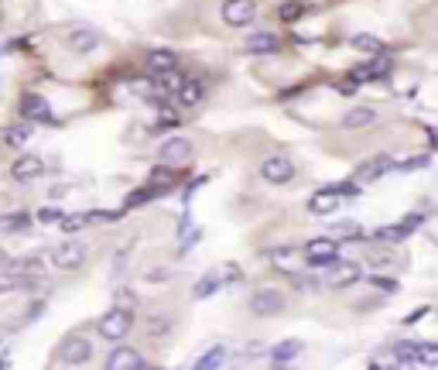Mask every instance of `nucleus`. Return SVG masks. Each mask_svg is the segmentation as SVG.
Returning a JSON list of instances; mask_svg holds the SVG:
<instances>
[{
	"label": "nucleus",
	"mask_w": 438,
	"mask_h": 370,
	"mask_svg": "<svg viewBox=\"0 0 438 370\" xmlns=\"http://www.w3.org/2000/svg\"><path fill=\"white\" fill-rule=\"evenodd\" d=\"M55 353H58L55 364H62V367H82V364L93 360V343H89L86 336H69V340L58 343Z\"/></svg>",
	"instance_id": "obj_3"
},
{
	"label": "nucleus",
	"mask_w": 438,
	"mask_h": 370,
	"mask_svg": "<svg viewBox=\"0 0 438 370\" xmlns=\"http://www.w3.org/2000/svg\"><path fill=\"white\" fill-rule=\"evenodd\" d=\"M117 305H124V309H134V291H117Z\"/></svg>",
	"instance_id": "obj_43"
},
{
	"label": "nucleus",
	"mask_w": 438,
	"mask_h": 370,
	"mask_svg": "<svg viewBox=\"0 0 438 370\" xmlns=\"http://www.w3.org/2000/svg\"><path fill=\"white\" fill-rule=\"evenodd\" d=\"M34 219H38L41 227H52V223H58V219H62V212H58V210H52V206H45V210H38V212H34Z\"/></svg>",
	"instance_id": "obj_39"
},
{
	"label": "nucleus",
	"mask_w": 438,
	"mask_h": 370,
	"mask_svg": "<svg viewBox=\"0 0 438 370\" xmlns=\"http://www.w3.org/2000/svg\"><path fill=\"white\" fill-rule=\"evenodd\" d=\"M27 227H31V212H25V210L0 216V234H21Z\"/></svg>",
	"instance_id": "obj_25"
},
{
	"label": "nucleus",
	"mask_w": 438,
	"mask_h": 370,
	"mask_svg": "<svg viewBox=\"0 0 438 370\" xmlns=\"http://www.w3.org/2000/svg\"><path fill=\"white\" fill-rule=\"evenodd\" d=\"M418 350H421L418 340H401V343H394L390 346L394 364H397V367H411V364H418Z\"/></svg>",
	"instance_id": "obj_23"
},
{
	"label": "nucleus",
	"mask_w": 438,
	"mask_h": 370,
	"mask_svg": "<svg viewBox=\"0 0 438 370\" xmlns=\"http://www.w3.org/2000/svg\"><path fill=\"white\" fill-rule=\"evenodd\" d=\"M52 264L58 271H76V267L86 264V243H79V240H65V243H58L52 250Z\"/></svg>",
	"instance_id": "obj_8"
},
{
	"label": "nucleus",
	"mask_w": 438,
	"mask_h": 370,
	"mask_svg": "<svg viewBox=\"0 0 438 370\" xmlns=\"http://www.w3.org/2000/svg\"><path fill=\"white\" fill-rule=\"evenodd\" d=\"M326 281H329V288H349V285L363 281V267L356 261H346V264L339 261L335 267L326 271Z\"/></svg>",
	"instance_id": "obj_12"
},
{
	"label": "nucleus",
	"mask_w": 438,
	"mask_h": 370,
	"mask_svg": "<svg viewBox=\"0 0 438 370\" xmlns=\"http://www.w3.org/2000/svg\"><path fill=\"white\" fill-rule=\"evenodd\" d=\"M260 179L271 185H284L295 179V161L288 158V155H267V158L260 161Z\"/></svg>",
	"instance_id": "obj_5"
},
{
	"label": "nucleus",
	"mask_w": 438,
	"mask_h": 370,
	"mask_svg": "<svg viewBox=\"0 0 438 370\" xmlns=\"http://www.w3.org/2000/svg\"><path fill=\"white\" fill-rule=\"evenodd\" d=\"M175 96H179L181 106H199L202 103V96H206V86H202V79H181V86L175 89Z\"/></svg>",
	"instance_id": "obj_20"
},
{
	"label": "nucleus",
	"mask_w": 438,
	"mask_h": 370,
	"mask_svg": "<svg viewBox=\"0 0 438 370\" xmlns=\"http://www.w3.org/2000/svg\"><path fill=\"white\" fill-rule=\"evenodd\" d=\"M278 49H281V38L271 34V31H257V34L247 38V52L250 55H274Z\"/></svg>",
	"instance_id": "obj_19"
},
{
	"label": "nucleus",
	"mask_w": 438,
	"mask_h": 370,
	"mask_svg": "<svg viewBox=\"0 0 438 370\" xmlns=\"http://www.w3.org/2000/svg\"><path fill=\"white\" fill-rule=\"evenodd\" d=\"M435 31H438V25H435Z\"/></svg>",
	"instance_id": "obj_47"
},
{
	"label": "nucleus",
	"mask_w": 438,
	"mask_h": 370,
	"mask_svg": "<svg viewBox=\"0 0 438 370\" xmlns=\"http://www.w3.org/2000/svg\"><path fill=\"white\" fill-rule=\"evenodd\" d=\"M223 288V274L219 271H206L195 285H192V298H209L212 291H219Z\"/></svg>",
	"instance_id": "obj_24"
},
{
	"label": "nucleus",
	"mask_w": 438,
	"mask_h": 370,
	"mask_svg": "<svg viewBox=\"0 0 438 370\" xmlns=\"http://www.w3.org/2000/svg\"><path fill=\"white\" fill-rule=\"evenodd\" d=\"M387 69H390V65H387V55H373V62H366V65H360V69H353L349 79L356 82V86H360V82H370V79H384Z\"/></svg>",
	"instance_id": "obj_16"
},
{
	"label": "nucleus",
	"mask_w": 438,
	"mask_h": 370,
	"mask_svg": "<svg viewBox=\"0 0 438 370\" xmlns=\"http://www.w3.org/2000/svg\"><path fill=\"white\" fill-rule=\"evenodd\" d=\"M195 240H199V230H195V234H192V237L185 240V243H181V254H185V250H188V247H192V243H195Z\"/></svg>",
	"instance_id": "obj_46"
},
{
	"label": "nucleus",
	"mask_w": 438,
	"mask_h": 370,
	"mask_svg": "<svg viewBox=\"0 0 438 370\" xmlns=\"http://www.w3.org/2000/svg\"><path fill=\"white\" fill-rule=\"evenodd\" d=\"M41 175H45V161L38 158V155H21V158L11 165V179L14 182H34Z\"/></svg>",
	"instance_id": "obj_13"
},
{
	"label": "nucleus",
	"mask_w": 438,
	"mask_h": 370,
	"mask_svg": "<svg viewBox=\"0 0 438 370\" xmlns=\"http://www.w3.org/2000/svg\"><path fill=\"white\" fill-rule=\"evenodd\" d=\"M27 137H31V127H25V124H18V127H7V134H4V141H7L11 148H21Z\"/></svg>",
	"instance_id": "obj_33"
},
{
	"label": "nucleus",
	"mask_w": 438,
	"mask_h": 370,
	"mask_svg": "<svg viewBox=\"0 0 438 370\" xmlns=\"http://www.w3.org/2000/svg\"><path fill=\"white\" fill-rule=\"evenodd\" d=\"M284 305H288V298H284L278 288H260L250 295V302H247V309L260 319H271V316H281Z\"/></svg>",
	"instance_id": "obj_4"
},
{
	"label": "nucleus",
	"mask_w": 438,
	"mask_h": 370,
	"mask_svg": "<svg viewBox=\"0 0 438 370\" xmlns=\"http://www.w3.org/2000/svg\"><path fill=\"white\" fill-rule=\"evenodd\" d=\"M89 223H93V212H76V216H62V219H58V227H62L65 234H76V230L89 227Z\"/></svg>",
	"instance_id": "obj_29"
},
{
	"label": "nucleus",
	"mask_w": 438,
	"mask_h": 370,
	"mask_svg": "<svg viewBox=\"0 0 438 370\" xmlns=\"http://www.w3.org/2000/svg\"><path fill=\"white\" fill-rule=\"evenodd\" d=\"M130 329H134V309H124V305H113L110 312L100 316L96 322V333L110 340V343H120V340H127Z\"/></svg>",
	"instance_id": "obj_1"
},
{
	"label": "nucleus",
	"mask_w": 438,
	"mask_h": 370,
	"mask_svg": "<svg viewBox=\"0 0 438 370\" xmlns=\"http://www.w3.org/2000/svg\"><path fill=\"white\" fill-rule=\"evenodd\" d=\"M41 267H45V261L38 257V254H27V257H14L11 264H7V271H14V274H41Z\"/></svg>",
	"instance_id": "obj_26"
},
{
	"label": "nucleus",
	"mask_w": 438,
	"mask_h": 370,
	"mask_svg": "<svg viewBox=\"0 0 438 370\" xmlns=\"http://www.w3.org/2000/svg\"><path fill=\"white\" fill-rule=\"evenodd\" d=\"M309 210L318 212V216H333V212L339 210V196H335L333 189H318L309 199Z\"/></svg>",
	"instance_id": "obj_22"
},
{
	"label": "nucleus",
	"mask_w": 438,
	"mask_h": 370,
	"mask_svg": "<svg viewBox=\"0 0 438 370\" xmlns=\"http://www.w3.org/2000/svg\"><path fill=\"white\" fill-rule=\"evenodd\" d=\"M377 110L373 106H353V110H346L342 113V127L346 131H360V127H370V124H377Z\"/></svg>",
	"instance_id": "obj_15"
},
{
	"label": "nucleus",
	"mask_w": 438,
	"mask_h": 370,
	"mask_svg": "<svg viewBox=\"0 0 438 370\" xmlns=\"http://www.w3.org/2000/svg\"><path fill=\"white\" fill-rule=\"evenodd\" d=\"M370 281H373L377 288H384V291H397V281H394V278H384V274H370Z\"/></svg>",
	"instance_id": "obj_41"
},
{
	"label": "nucleus",
	"mask_w": 438,
	"mask_h": 370,
	"mask_svg": "<svg viewBox=\"0 0 438 370\" xmlns=\"http://www.w3.org/2000/svg\"><path fill=\"white\" fill-rule=\"evenodd\" d=\"M418 364L438 367V343H421V350H418Z\"/></svg>",
	"instance_id": "obj_36"
},
{
	"label": "nucleus",
	"mask_w": 438,
	"mask_h": 370,
	"mask_svg": "<svg viewBox=\"0 0 438 370\" xmlns=\"http://www.w3.org/2000/svg\"><path fill=\"white\" fill-rule=\"evenodd\" d=\"M302 11H305V4H302V0H284L281 7H278V18H281L284 25H291V21H298V18H302Z\"/></svg>",
	"instance_id": "obj_30"
},
{
	"label": "nucleus",
	"mask_w": 438,
	"mask_h": 370,
	"mask_svg": "<svg viewBox=\"0 0 438 370\" xmlns=\"http://www.w3.org/2000/svg\"><path fill=\"white\" fill-rule=\"evenodd\" d=\"M339 247H342V243L335 237H318V240H309V243L302 247V257H305L311 267H326V271H329V267L339 264Z\"/></svg>",
	"instance_id": "obj_2"
},
{
	"label": "nucleus",
	"mask_w": 438,
	"mask_h": 370,
	"mask_svg": "<svg viewBox=\"0 0 438 370\" xmlns=\"http://www.w3.org/2000/svg\"><path fill=\"white\" fill-rule=\"evenodd\" d=\"M168 329H172V322H168V319H161V316H155L151 322H148V336H151V340L168 336Z\"/></svg>",
	"instance_id": "obj_37"
},
{
	"label": "nucleus",
	"mask_w": 438,
	"mask_h": 370,
	"mask_svg": "<svg viewBox=\"0 0 438 370\" xmlns=\"http://www.w3.org/2000/svg\"><path fill=\"white\" fill-rule=\"evenodd\" d=\"M96 45H100V34L89 31V27H76V31L69 34V52H76V55L96 52Z\"/></svg>",
	"instance_id": "obj_18"
},
{
	"label": "nucleus",
	"mask_w": 438,
	"mask_h": 370,
	"mask_svg": "<svg viewBox=\"0 0 438 370\" xmlns=\"http://www.w3.org/2000/svg\"><path fill=\"white\" fill-rule=\"evenodd\" d=\"M425 312H428V309H418V312H411V316L404 319V326H411V322H418V319L425 316Z\"/></svg>",
	"instance_id": "obj_44"
},
{
	"label": "nucleus",
	"mask_w": 438,
	"mask_h": 370,
	"mask_svg": "<svg viewBox=\"0 0 438 370\" xmlns=\"http://www.w3.org/2000/svg\"><path fill=\"white\" fill-rule=\"evenodd\" d=\"M226 364V346L219 343V346H209L206 353L195 360V367L199 370H216V367H223Z\"/></svg>",
	"instance_id": "obj_27"
},
{
	"label": "nucleus",
	"mask_w": 438,
	"mask_h": 370,
	"mask_svg": "<svg viewBox=\"0 0 438 370\" xmlns=\"http://www.w3.org/2000/svg\"><path fill=\"white\" fill-rule=\"evenodd\" d=\"M397 168V161L390 158V155H377V158L363 161V165H356V172H353V179L356 182H377V179H384L387 172H394Z\"/></svg>",
	"instance_id": "obj_9"
},
{
	"label": "nucleus",
	"mask_w": 438,
	"mask_h": 370,
	"mask_svg": "<svg viewBox=\"0 0 438 370\" xmlns=\"http://www.w3.org/2000/svg\"><path fill=\"white\" fill-rule=\"evenodd\" d=\"M421 223H425V216H421V212H411V216H404V219H401V230H404V234H414Z\"/></svg>",
	"instance_id": "obj_40"
},
{
	"label": "nucleus",
	"mask_w": 438,
	"mask_h": 370,
	"mask_svg": "<svg viewBox=\"0 0 438 370\" xmlns=\"http://www.w3.org/2000/svg\"><path fill=\"white\" fill-rule=\"evenodd\" d=\"M353 49H360L366 55H387V45L373 34H353Z\"/></svg>",
	"instance_id": "obj_28"
},
{
	"label": "nucleus",
	"mask_w": 438,
	"mask_h": 370,
	"mask_svg": "<svg viewBox=\"0 0 438 370\" xmlns=\"http://www.w3.org/2000/svg\"><path fill=\"white\" fill-rule=\"evenodd\" d=\"M404 237H408V234L401 230V223H397V227H380V230H373V240H377V243H401Z\"/></svg>",
	"instance_id": "obj_31"
},
{
	"label": "nucleus",
	"mask_w": 438,
	"mask_h": 370,
	"mask_svg": "<svg viewBox=\"0 0 438 370\" xmlns=\"http://www.w3.org/2000/svg\"><path fill=\"white\" fill-rule=\"evenodd\" d=\"M329 237H360V227H353V223H335V227H329Z\"/></svg>",
	"instance_id": "obj_38"
},
{
	"label": "nucleus",
	"mask_w": 438,
	"mask_h": 370,
	"mask_svg": "<svg viewBox=\"0 0 438 370\" xmlns=\"http://www.w3.org/2000/svg\"><path fill=\"white\" fill-rule=\"evenodd\" d=\"M161 192H165V189H157V185H144V189H141V192H130L127 196V206H141V203H148V199H155V196H161Z\"/></svg>",
	"instance_id": "obj_32"
},
{
	"label": "nucleus",
	"mask_w": 438,
	"mask_h": 370,
	"mask_svg": "<svg viewBox=\"0 0 438 370\" xmlns=\"http://www.w3.org/2000/svg\"><path fill=\"white\" fill-rule=\"evenodd\" d=\"M148 182L157 185V189H161V185H172V182H175V168H172V165H157Z\"/></svg>",
	"instance_id": "obj_35"
},
{
	"label": "nucleus",
	"mask_w": 438,
	"mask_h": 370,
	"mask_svg": "<svg viewBox=\"0 0 438 370\" xmlns=\"http://www.w3.org/2000/svg\"><path fill=\"white\" fill-rule=\"evenodd\" d=\"M432 165V155H414L408 161H397V168L394 172H421V168H428Z\"/></svg>",
	"instance_id": "obj_34"
},
{
	"label": "nucleus",
	"mask_w": 438,
	"mask_h": 370,
	"mask_svg": "<svg viewBox=\"0 0 438 370\" xmlns=\"http://www.w3.org/2000/svg\"><path fill=\"white\" fill-rule=\"evenodd\" d=\"M298 353H302V340H281V343H274L267 350V360H271L274 367H281V364L298 360Z\"/></svg>",
	"instance_id": "obj_17"
},
{
	"label": "nucleus",
	"mask_w": 438,
	"mask_h": 370,
	"mask_svg": "<svg viewBox=\"0 0 438 370\" xmlns=\"http://www.w3.org/2000/svg\"><path fill=\"white\" fill-rule=\"evenodd\" d=\"M157 158H161V165H172V168H181V165H188V161H192V141H188V137H181V134L168 137V141L161 144Z\"/></svg>",
	"instance_id": "obj_7"
},
{
	"label": "nucleus",
	"mask_w": 438,
	"mask_h": 370,
	"mask_svg": "<svg viewBox=\"0 0 438 370\" xmlns=\"http://www.w3.org/2000/svg\"><path fill=\"white\" fill-rule=\"evenodd\" d=\"M144 65H148V72H155V76L175 72V69H179V55L172 52V49H155V52H148Z\"/></svg>",
	"instance_id": "obj_14"
},
{
	"label": "nucleus",
	"mask_w": 438,
	"mask_h": 370,
	"mask_svg": "<svg viewBox=\"0 0 438 370\" xmlns=\"http://www.w3.org/2000/svg\"><path fill=\"white\" fill-rule=\"evenodd\" d=\"M148 367V360L141 357V350H134V346H117V350H110V357H106V370H144Z\"/></svg>",
	"instance_id": "obj_10"
},
{
	"label": "nucleus",
	"mask_w": 438,
	"mask_h": 370,
	"mask_svg": "<svg viewBox=\"0 0 438 370\" xmlns=\"http://www.w3.org/2000/svg\"><path fill=\"white\" fill-rule=\"evenodd\" d=\"M223 21L230 27H247L257 21V0H223Z\"/></svg>",
	"instance_id": "obj_6"
},
{
	"label": "nucleus",
	"mask_w": 438,
	"mask_h": 370,
	"mask_svg": "<svg viewBox=\"0 0 438 370\" xmlns=\"http://www.w3.org/2000/svg\"><path fill=\"white\" fill-rule=\"evenodd\" d=\"M18 110H21V117L31 120V124H49V120H52V106H49L45 96H38V93H25Z\"/></svg>",
	"instance_id": "obj_11"
},
{
	"label": "nucleus",
	"mask_w": 438,
	"mask_h": 370,
	"mask_svg": "<svg viewBox=\"0 0 438 370\" xmlns=\"http://www.w3.org/2000/svg\"><path fill=\"white\" fill-rule=\"evenodd\" d=\"M428 144H432V148L438 151V127H432V131H428Z\"/></svg>",
	"instance_id": "obj_45"
},
{
	"label": "nucleus",
	"mask_w": 438,
	"mask_h": 370,
	"mask_svg": "<svg viewBox=\"0 0 438 370\" xmlns=\"http://www.w3.org/2000/svg\"><path fill=\"white\" fill-rule=\"evenodd\" d=\"M168 278H172L168 267H155V271H148V281H168Z\"/></svg>",
	"instance_id": "obj_42"
},
{
	"label": "nucleus",
	"mask_w": 438,
	"mask_h": 370,
	"mask_svg": "<svg viewBox=\"0 0 438 370\" xmlns=\"http://www.w3.org/2000/svg\"><path fill=\"white\" fill-rule=\"evenodd\" d=\"M38 285L34 274H14V271H4L0 274V295H11V291H31Z\"/></svg>",
	"instance_id": "obj_21"
}]
</instances>
